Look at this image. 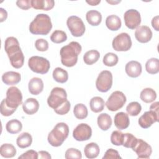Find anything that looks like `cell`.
I'll use <instances>...</instances> for the list:
<instances>
[{"mask_svg":"<svg viewBox=\"0 0 159 159\" xmlns=\"http://www.w3.org/2000/svg\"><path fill=\"white\" fill-rule=\"evenodd\" d=\"M105 106V102L103 99L99 96H95L91 98L89 102L91 110L95 112H100L103 111Z\"/></svg>","mask_w":159,"mask_h":159,"instance_id":"obj_28","label":"cell"},{"mask_svg":"<svg viewBox=\"0 0 159 159\" xmlns=\"http://www.w3.org/2000/svg\"><path fill=\"white\" fill-rule=\"evenodd\" d=\"M35 47L37 50L45 52L48 48V42L43 39H39L35 42Z\"/></svg>","mask_w":159,"mask_h":159,"instance_id":"obj_42","label":"cell"},{"mask_svg":"<svg viewBox=\"0 0 159 159\" xmlns=\"http://www.w3.org/2000/svg\"><path fill=\"white\" fill-rule=\"evenodd\" d=\"M142 106L136 101L131 102L126 107V111L127 114L130 116H137L141 112Z\"/></svg>","mask_w":159,"mask_h":159,"instance_id":"obj_36","label":"cell"},{"mask_svg":"<svg viewBox=\"0 0 159 159\" xmlns=\"http://www.w3.org/2000/svg\"><path fill=\"white\" fill-rule=\"evenodd\" d=\"M125 71L129 76L131 78H137L142 73V65L137 61H130L125 65Z\"/></svg>","mask_w":159,"mask_h":159,"instance_id":"obj_17","label":"cell"},{"mask_svg":"<svg viewBox=\"0 0 159 159\" xmlns=\"http://www.w3.org/2000/svg\"><path fill=\"white\" fill-rule=\"evenodd\" d=\"M52 28L50 17L46 14H39L29 25V31L34 35H47Z\"/></svg>","mask_w":159,"mask_h":159,"instance_id":"obj_3","label":"cell"},{"mask_svg":"<svg viewBox=\"0 0 159 159\" xmlns=\"http://www.w3.org/2000/svg\"><path fill=\"white\" fill-rule=\"evenodd\" d=\"M137 139L134 135L130 133L124 134L122 145L126 148H132L137 142Z\"/></svg>","mask_w":159,"mask_h":159,"instance_id":"obj_39","label":"cell"},{"mask_svg":"<svg viewBox=\"0 0 159 159\" xmlns=\"http://www.w3.org/2000/svg\"><path fill=\"white\" fill-rule=\"evenodd\" d=\"M16 5L23 10H27L32 7L30 0H18L16 1Z\"/></svg>","mask_w":159,"mask_h":159,"instance_id":"obj_47","label":"cell"},{"mask_svg":"<svg viewBox=\"0 0 159 159\" xmlns=\"http://www.w3.org/2000/svg\"><path fill=\"white\" fill-rule=\"evenodd\" d=\"M124 19L127 27L130 29H135L140 24V14L137 10L131 9L125 12Z\"/></svg>","mask_w":159,"mask_h":159,"instance_id":"obj_13","label":"cell"},{"mask_svg":"<svg viewBox=\"0 0 159 159\" xmlns=\"http://www.w3.org/2000/svg\"><path fill=\"white\" fill-rule=\"evenodd\" d=\"M52 76L54 80L60 83H64L68 79V72L60 67H57L53 70Z\"/></svg>","mask_w":159,"mask_h":159,"instance_id":"obj_30","label":"cell"},{"mask_svg":"<svg viewBox=\"0 0 159 159\" xmlns=\"http://www.w3.org/2000/svg\"><path fill=\"white\" fill-rule=\"evenodd\" d=\"M126 101V97L122 91H116L110 95L105 104L108 110L116 111L124 106Z\"/></svg>","mask_w":159,"mask_h":159,"instance_id":"obj_9","label":"cell"},{"mask_svg":"<svg viewBox=\"0 0 159 159\" xmlns=\"http://www.w3.org/2000/svg\"><path fill=\"white\" fill-rule=\"evenodd\" d=\"M69 134V127L64 122H59L49 132L47 140L50 145L57 147L61 146Z\"/></svg>","mask_w":159,"mask_h":159,"instance_id":"obj_4","label":"cell"},{"mask_svg":"<svg viewBox=\"0 0 159 159\" xmlns=\"http://www.w3.org/2000/svg\"><path fill=\"white\" fill-rule=\"evenodd\" d=\"M103 159H118V158H121V157L119 155V152L112 148H109L104 153V155L102 157Z\"/></svg>","mask_w":159,"mask_h":159,"instance_id":"obj_45","label":"cell"},{"mask_svg":"<svg viewBox=\"0 0 159 159\" xmlns=\"http://www.w3.org/2000/svg\"><path fill=\"white\" fill-rule=\"evenodd\" d=\"M81 49V45L75 41L71 42L61 47L60 51L61 63L66 67L75 66L78 61V57Z\"/></svg>","mask_w":159,"mask_h":159,"instance_id":"obj_2","label":"cell"},{"mask_svg":"<svg viewBox=\"0 0 159 159\" xmlns=\"http://www.w3.org/2000/svg\"><path fill=\"white\" fill-rule=\"evenodd\" d=\"M140 99L146 103L153 102L157 98V93L152 88H147L143 89L140 94Z\"/></svg>","mask_w":159,"mask_h":159,"instance_id":"obj_29","label":"cell"},{"mask_svg":"<svg viewBox=\"0 0 159 159\" xmlns=\"http://www.w3.org/2000/svg\"><path fill=\"white\" fill-rule=\"evenodd\" d=\"M71 104L69 101H66L62 106H61L60 107H58L57 109H55L54 111L59 115H65L66 114L70 109Z\"/></svg>","mask_w":159,"mask_h":159,"instance_id":"obj_44","label":"cell"},{"mask_svg":"<svg viewBox=\"0 0 159 159\" xmlns=\"http://www.w3.org/2000/svg\"><path fill=\"white\" fill-rule=\"evenodd\" d=\"M92 135L91 127L85 123L78 124L73 131V137L77 141L89 140Z\"/></svg>","mask_w":159,"mask_h":159,"instance_id":"obj_14","label":"cell"},{"mask_svg":"<svg viewBox=\"0 0 159 159\" xmlns=\"http://www.w3.org/2000/svg\"><path fill=\"white\" fill-rule=\"evenodd\" d=\"M32 142V137L28 132L20 134L17 138L16 143L17 146L20 148H25L31 145Z\"/></svg>","mask_w":159,"mask_h":159,"instance_id":"obj_27","label":"cell"},{"mask_svg":"<svg viewBox=\"0 0 159 159\" xmlns=\"http://www.w3.org/2000/svg\"><path fill=\"white\" fill-rule=\"evenodd\" d=\"M39 109V101L32 98L27 99L22 104V109L28 115H32L36 113Z\"/></svg>","mask_w":159,"mask_h":159,"instance_id":"obj_19","label":"cell"},{"mask_svg":"<svg viewBox=\"0 0 159 159\" xmlns=\"http://www.w3.org/2000/svg\"><path fill=\"white\" fill-rule=\"evenodd\" d=\"M43 82L41 78L35 77L32 78L28 84L29 91L33 95H38L43 89Z\"/></svg>","mask_w":159,"mask_h":159,"instance_id":"obj_20","label":"cell"},{"mask_svg":"<svg viewBox=\"0 0 159 159\" xmlns=\"http://www.w3.org/2000/svg\"><path fill=\"white\" fill-rule=\"evenodd\" d=\"M6 130L11 134H16L21 131L22 129V124L17 119H12L9 120L6 125Z\"/></svg>","mask_w":159,"mask_h":159,"instance_id":"obj_33","label":"cell"},{"mask_svg":"<svg viewBox=\"0 0 159 159\" xmlns=\"http://www.w3.org/2000/svg\"><path fill=\"white\" fill-rule=\"evenodd\" d=\"M20 73L16 71H7L2 75V81L6 85L17 84L20 81Z\"/></svg>","mask_w":159,"mask_h":159,"instance_id":"obj_21","label":"cell"},{"mask_svg":"<svg viewBox=\"0 0 159 159\" xmlns=\"http://www.w3.org/2000/svg\"><path fill=\"white\" fill-rule=\"evenodd\" d=\"M4 101L7 106L16 110L22 102V93L16 86L10 87L6 91V98L4 99Z\"/></svg>","mask_w":159,"mask_h":159,"instance_id":"obj_8","label":"cell"},{"mask_svg":"<svg viewBox=\"0 0 159 159\" xmlns=\"http://www.w3.org/2000/svg\"><path fill=\"white\" fill-rule=\"evenodd\" d=\"M114 125L119 130L127 129L130 124L128 114L124 112H119L114 116Z\"/></svg>","mask_w":159,"mask_h":159,"instance_id":"obj_18","label":"cell"},{"mask_svg":"<svg viewBox=\"0 0 159 159\" xmlns=\"http://www.w3.org/2000/svg\"><path fill=\"white\" fill-rule=\"evenodd\" d=\"M28 66L32 71L42 75L47 73L50 68L49 61L39 56L31 57L28 60Z\"/></svg>","mask_w":159,"mask_h":159,"instance_id":"obj_7","label":"cell"},{"mask_svg":"<svg viewBox=\"0 0 159 159\" xmlns=\"http://www.w3.org/2000/svg\"><path fill=\"white\" fill-rule=\"evenodd\" d=\"M66 25L71 35L74 37H81L85 32V25L82 19L78 16H70L67 19Z\"/></svg>","mask_w":159,"mask_h":159,"instance_id":"obj_10","label":"cell"},{"mask_svg":"<svg viewBox=\"0 0 159 159\" xmlns=\"http://www.w3.org/2000/svg\"><path fill=\"white\" fill-rule=\"evenodd\" d=\"M4 50L9 57L11 65L14 68L18 69L23 66L24 56L16 38L7 37L4 42Z\"/></svg>","mask_w":159,"mask_h":159,"instance_id":"obj_1","label":"cell"},{"mask_svg":"<svg viewBox=\"0 0 159 159\" xmlns=\"http://www.w3.org/2000/svg\"><path fill=\"white\" fill-rule=\"evenodd\" d=\"M118 60V57L116 54L109 52L104 56L102 62L107 66H114L117 65Z\"/></svg>","mask_w":159,"mask_h":159,"instance_id":"obj_38","label":"cell"},{"mask_svg":"<svg viewBox=\"0 0 159 159\" xmlns=\"http://www.w3.org/2000/svg\"><path fill=\"white\" fill-rule=\"evenodd\" d=\"M16 110V109H12L10 107H9L8 106H7V105L6 104L4 99L1 101V107H0V111H1V114L3 116H11Z\"/></svg>","mask_w":159,"mask_h":159,"instance_id":"obj_43","label":"cell"},{"mask_svg":"<svg viewBox=\"0 0 159 159\" xmlns=\"http://www.w3.org/2000/svg\"><path fill=\"white\" fill-rule=\"evenodd\" d=\"M86 18L87 22L93 26L99 25L102 20L101 14L96 10H90L86 12Z\"/></svg>","mask_w":159,"mask_h":159,"instance_id":"obj_25","label":"cell"},{"mask_svg":"<svg viewBox=\"0 0 159 159\" xmlns=\"http://www.w3.org/2000/svg\"><path fill=\"white\" fill-rule=\"evenodd\" d=\"M88 4L91 5V6H96L98 5V4H99L101 2V1L100 0H98V1H94V0H91V1H86Z\"/></svg>","mask_w":159,"mask_h":159,"instance_id":"obj_51","label":"cell"},{"mask_svg":"<svg viewBox=\"0 0 159 159\" xmlns=\"http://www.w3.org/2000/svg\"><path fill=\"white\" fill-rule=\"evenodd\" d=\"M112 85V75L110 71L103 70L98 75L96 81L97 89L102 93L107 92Z\"/></svg>","mask_w":159,"mask_h":159,"instance_id":"obj_12","label":"cell"},{"mask_svg":"<svg viewBox=\"0 0 159 159\" xmlns=\"http://www.w3.org/2000/svg\"><path fill=\"white\" fill-rule=\"evenodd\" d=\"M97 122L99 127L102 130H107L111 127L112 120L109 114L107 113H102L98 116Z\"/></svg>","mask_w":159,"mask_h":159,"instance_id":"obj_24","label":"cell"},{"mask_svg":"<svg viewBox=\"0 0 159 159\" xmlns=\"http://www.w3.org/2000/svg\"><path fill=\"white\" fill-rule=\"evenodd\" d=\"M67 39L66 34L62 30H56L50 36V40L52 42L55 43H60L64 42Z\"/></svg>","mask_w":159,"mask_h":159,"instance_id":"obj_37","label":"cell"},{"mask_svg":"<svg viewBox=\"0 0 159 159\" xmlns=\"http://www.w3.org/2000/svg\"><path fill=\"white\" fill-rule=\"evenodd\" d=\"M112 46L114 50L117 52L128 51L132 47L130 36L125 32H122L114 38Z\"/></svg>","mask_w":159,"mask_h":159,"instance_id":"obj_11","label":"cell"},{"mask_svg":"<svg viewBox=\"0 0 159 159\" xmlns=\"http://www.w3.org/2000/svg\"><path fill=\"white\" fill-rule=\"evenodd\" d=\"M55 6L53 0H31V6L35 9L49 11Z\"/></svg>","mask_w":159,"mask_h":159,"instance_id":"obj_22","label":"cell"},{"mask_svg":"<svg viewBox=\"0 0 159 159\" xmlns=\"http://www.w3.org/2000/svg\"><path fill=\"white\" fill-rule=\"evenodd\" d=\"M67 101L66 91L60 87L53 88L47 98V104L52 109H57Z\"/></svg>","mask_w":159,"mask_h":159,"instance_id":"obj_6","label":"cell"},{"mask_svg":"<svg viewBox=\"0 0 159 159\" xmlns=\"http://www.w3.org/2000/svg\"><path fill=\"white\" fill-rule=\"evenodd\" d=\"M38 158H43V159H50L51 155L47 151L41 150L38 152Z\"/></svg>","mask_w":159,"mask_h":159,"instance_id":"obj_48","label":"cell"},{"mask_svg":"<svg viewBox=\"0 0 159 159\" xmlns=\"http://www.w3.org/2000/svg\"><path fill=\"white\" fill-rule=\"evenodd\" d=\"M73 113L76 118L78 119H84L87 117L88 112L86 106L81 103L77 104L73 109Z\"/></svg>","mask_w":159,"mask_h":159,"instance_id":"obj_35","label":"cell"},{"mask_svg":"<svg viewBox=\"0 0 159 159\" xmlns=\"http://www.w3.org/2000/svg\"><path fill=\"white\" fill-rule=\"evenodd\" d=\"M158 18L159 16H155L152 20V25L153 27V29L156 30V31H158L159 30V28H158Z\"/></svg>","mask_w":159,"mask_h":159,"instance_id":"obj_49","label":"cell"},{"mask_svg":"<svg viewBox=\"0 0 159 159\" xmlns=\"http://www.w3.org/2000/svg\"><path fill=\"white\" fill-rule=\"evenodd\" d=\"M65 157L66 159H70V158H77V159H81L82 158L81 152L74 148H68L65 152Z\"/></svg>","mask_w":159,"mask_h":159,"instance_id":"obj_41","label":"cell"},{"mask_svg":"<svg viewBox=\"0 0 159 159\" xmlns=\"http://www.w3.org/2000/svg\"><path fill=\"white\" fill-rule=\"evenodd\" d=\"M0 154L4 158H12L16 155V149L11 143H4L0 147Z\"/></svg>","mask_w":159,"mask_h":159,"instance_id":"obj_31","label":"cell"},{"mask_svg":"<svg viewBox=\"0 0 159 159\" xmlns=\"http://www.w3.org/2000/svg\"><path fill=\"white\" fill-rule=\"evenodd\" d=\"M106 25L109 30L112 31H116L120 28L122 22L119 16L112 14L106 17Z\"/></svg>","mask_w":159,"mask_h":159,"instance_id":"obj_23","label":"cell"},{"mask_svg":"<svg viewBox=\"0 0 159 159\" xmlns=\"http://www.w3.org/2000/svg\"><path fill=\"white\" fill-rule=\"evenodd\" d=\"M7 17V11L1 7L0 8V22H4V20H6Z\"/></svg>","mask_w":159,"mask_h":159,"instance_id":"obj_50","label":"cell"},{"mask_svg":"<svg viewBox=\"0 0 159 159\" xmlns=\"http://www.w3.org/2000/svg\"><path fill=\"white\" fill-rule=\"evenodd\" d=\"M145 70L149 73L155 75L159 71V60L157 58H152L148 60L145 63Z\"/></svg>","mask_w":159,"mask_h":159,"instance_id":"obj_34","label":"cell"},{"mask_svg":"<svg viewBox=\"0 0 159 159\" xmlns=\"http://www.w3.org/2000/svg\"><path fill=\"white\" fill-rule=\"evenodd\" d=\"M100 149L99 145L94 142L87 144L84 149V153L86 158L93 159L96 158L99 154Z\"/></svg>","mask_w":159,"mask_h":159,"instance_id":"obj_26","label":"cell"},{"mask_svg":"<svg viewBox=\"0 0 159 159\" xmlns=\"http://www.w3.org/2000/svg\"><path fill=\"white\" fill-rule=\"evenodd\" d=\"M135 37L140 43H147L152 37V32L149 27L141 25L137 28L135 32Z\"/></svg>","mask_w":159,"mask_h":159,"instance_id":"obj_16","label":"cell"},{"mask_svg":"<svg viewBox=\"0 0 159 159\" xmlns=\"http://www.w3.org/2000/svg\"><path fill=\"white\" fill-rule=\"evenodd\" d=\"M124 139V133L119 130H114L111 135V143L116 146L122 145Z\"/></svg>","mask_w":159,"mask_h":159,"instance_id":"obj_40","label":"cell"},{"mask_svg":"<svg viewBox=\"0 0 159 159\" xmlns=\"http://www.w3.org/2000/svg\"><path fill=\"white\" fill-rule=\"evenodd\" d=\"M138 156V158H149L152 152V147L142 139H137L135 146L132 148Z\"/></svg>","mask_w":159,"mask_h":159,"instance_id":"obj_15","label":"cell"},{"mask_svg":"<svg viewBox=\"0 0 159 159\" xmlns=\"http://www.w3.org/2000/svg\"><path fill=\"white\" fill-rule=\"evenodd\" d=\"M38 153L34 150H27L26 152L22 154L20 156L18 157L20 158H27V159H37L38 158Z\"/></svg>","mask_w":159,"mask_h":159,"instance_id":"obj_46","label":"cell"},{"mask_svg":"<svg viewBox=\"0 0 159 159\" xmlns=\"http://www.w3.org/2000/svg\"><path fill=\"white\" fill-rule=\"evenodd\" d=\"M100 57L99 52L96 50H91L86 52L83 56V60L86 65H91L98 61Z\"/></svg>","mask_w":159,"mask_h":159,"instance_id":"obj_32","label":"cell"},{"mask_svg":"<svg viewBox=\"0 0 159 159\" xmlns=\"http://www.w3.org/2000/svg\"><path fill=\"white\" fill-rule=\"evenodd\" d=\"M158 102H155L150 106V111L144 112L139 119L138 123L143 129L150 127L153 123L158 121L159 104Z\"/></svg>","mask_w":159,"mask_h":159,"instance_id":"obj_5","label":"cell"},{"mask_svg":"<svg viewBox=\"0 0 159 159\" xmlns=\"http://www.w3.org/2000/svg\"><path fill=\"white\" fill-rule=\"evenodd\" d=\"M107 2L109 4H116L117 3H119L120 2V1H107Z\"/></svg>","mask_w":159,"mask_h":159,"instance_id":"obj_52","label":"cell"}]
</instances>
